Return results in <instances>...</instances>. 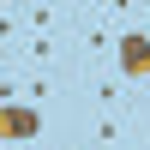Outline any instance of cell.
I'll list each match as a JSON object with an SVG mask.
<instances>
[{
  "label": "cell",
  "mask_w": 150,
  "mask_h": 150,
  "mask_svg": "<svg viewBox=\"0 0 150 150\" xmlns=\"http://www.w3.org/2000/svg\"><path fill=\"white\" fill-rule=\"evenodd\" d=\"M114 72L126 84H150V30L144 24H126L114 36Z\"/></svg>",
  "instance_id": "6da1fadb"
},
{
  "label": "cell",
  "mask_w": 150,
  "mask_h": 150,
  "mask_svg": "<svg viewBox=\"0 0 150 150\" xmlns=\"http://www.w3.org/2000/svg\"><path fill=\"white\" fill-rule=\"evenodd\" d=\"M48 132V114L36 102H0V144H36Z\"/></svg>",
  "instance_id": "7a4b0ae2"
},
{
  "label": "cell",
  "mask_w": 150,
  "mask_h": 150,
  "mask_svg": "<svg viewBox=\"0 0 150 150\" xmlns=\"http://www.w3.org/2000/svg\"><path fill=\"white\" fill-rule=\"evenodd\" d=\"M132 120L138 114H96V126H90V150H132Z\"/></svg>",
  "instance_id": "3957f363"
},
{
  "label": "cell",
  "mask_w": 150,
  "mask_h": 150,
  "mask_svg": "<svg viewBox=\"0 0 150 150\" xmlns=\"http://www.w3.org/2000/svg\"><path fill=\"white\" fill-rule=\"evenodd\" d=\"M54 36H18V60L24 66H48V60H54Z\"/></svg>",
  "instance_id": "277c9868"
},
{
  "label": "cell",
  "mask_w": 150,
  "mask_h": 150,
  "mask_svg": "<svg viewBox=\"0 0 150 150\" xmlns=\"http://www.w3.org/2000/svg\"><path fill=\"white\" fill-rule=\"evenodd\" d=\"M78 36H84V54H114V36H120V30H102V24H84Z\"/></svg>",
  "instance_id": "5b68a950"
}]
</instances>
